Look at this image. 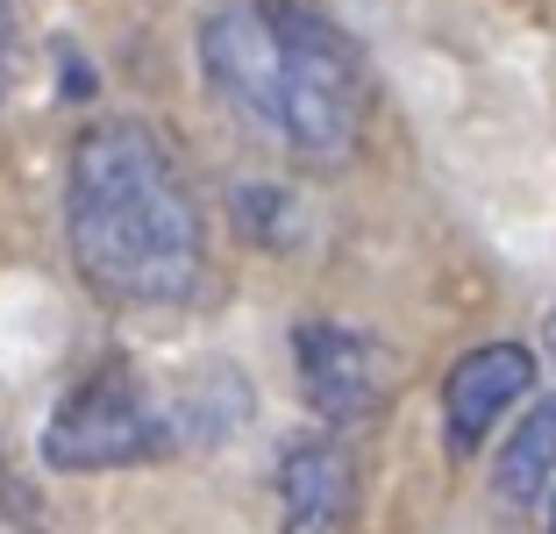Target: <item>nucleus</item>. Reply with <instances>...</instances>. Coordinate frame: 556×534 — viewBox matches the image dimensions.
Returning a JSON list of instances; mask_svg holds the SVG:
<instances>
[{"mask_svg":"<svg viewBox=\"0 0 556 534\" xmlns=\"http://www.w3.org/2000/svg\"><path fill=\"white\" fill-rule=\"evenodd\" d=\"M15 50H22V29H15V0H0V93L15 86Z\"/></svg>","mask_w":556,"mask_h":534,"instance_id":"11","label":"nucleus"},{"mask_svg":"<svg viewBox=\"0 0 556 534\" xmlns=\"http://www.w3.org/2000/svg\"><path fill=\"white\" fill-rule=\"evenodd\" d=\"M549 485H556V392L528 406L514 421V435L500 442V456H492V492L507 506H535Z\"/></svg>","mask_w":556,"mask_h":534,"instance_id":"9","label":"nucleus"},{"mask_svg":"<svg viewBox=\"0 0 556 534\" xmlns=\"http://www.w3.org/2000/svg\"><path fill=\"white\" fill-rule=\"evenodd\" d=\"M293 364H300V392H307V406L321 414L328 428L378 414V406L393 399V378H400L393 349H386L371 328H350V321H300Z\"/></svg>","mask_w":556,"mask_h":534,"instance_id":"5","label":"nucleus"},{"mask_svg":"<svg viewBox=\"0 0 556 534\" xmlns=\"http://www.w3.org/2000/svg\"><path fill=\"white\" fill-rule=\"evenodd\" d=\"M549 534H556V499H549Z\"/></svg>","mask_w":556,"mask_h":534,"instance_id":"12","label":"nucleus"},{"mask_svg":"<svg viewBox=\"0 0 556 534\" xmlns=\"http://www.w3.org/2000/svg\"><path fill=\"white\" fill-rule=\"evenodd\" d=\"M65 243L86 292L108 307L164 314L207 278V214L150 122H93L65 157Z\"/></svg>","mask_w":556,"mask_h":534,"instance_id":"1","label":"nucleus"},{"mask_svg":"<svg viewBox=\"0 0 556 534\" xmlns=\"http://www.w3.org/2000/svg\"><path fill=\"white\" fill-rule=\"evenodd\" d=\"M164 414H172V442H186V449L229 442V435H243V421H250V378L236 371L229 356H207V364H193V371L172 385Z\"/></svg>","mask_w":556,"mask_h":534,"instance_id":"8","label":"nucleus"},{"mask_svg":"<svg viewBox=\"0 0 556 534\" xmlns=\"http://www.w3.org/2000/svg\"><path fill=\"white\" fill-rule=\"evenodd\" d=\"M528 392H535V349H521V342H478L442 378V449L478 456L485 435L507 421Z\"/></svg>","mask_w":556,"mask_h":534,"instance_id":"6","label":"nucleus"},{"mask_svg":"<svg viewBox=\"0 0 556 534\" xmlns=\"http://www.w3.org/2000/svg\"><path fill=\"white\" fill-rule=\"evenodd\" d=\"M193 43L214 100L257 143H278V0H207Z\"/></svg>","mask_w":556,"mask_h":534,"instance_id":"4","label":"nucleus"},{"mask_svg":"<svg viewBox=\"0 0 556 534\" xmlns=\"http://www.w3.org/2000/svg\"><path fill=\"white\" fill-rule=\"evenodd\" d=\"M549 342H556V328H549Z\"/></svg>","mask_w":556,"mask_h":534,"instance_id":"13","label":"nucleus"},{"mask_svg":"<svg viewBox=\"0 0 556 534\" xmlns=\"http://www.w3.org/2000/svg\"><path fill=\"white\" fill-rule=\"evenodd\" d=\"M243 214H250V236L257 243H293L300 236V200L286 193V186H243Z\"/></svg>","mask_w":556,"mask_h":534,"instance_id":"10","label":"nucleus"},{"mask_svg":"<svg viewBox=\"0 0 556 534\" xmlns=\"http://www.w3.org/2000/svg\"><path fill=\"white\" fill-rule=\"evenodd\" d=\"M364 65L350 36L307 8L278 0V143L300 164H350L364 143Z\"/></svg>","mask_w":556,"mask_h":534,"instance_id":"2","label":"nucleus"},{"mask_svg":"<svg viewBox=\"0 0 556 534\" xmlns=\"http://www.w3.org/2000/svg\"><path fill=\"white\" fill-rule=\"evenodd\" d=\"M357 456L336 435H307L278 456V534H350Z\"/></svg>","mask_w":556,"mask_h":534,"instance_id":"7","label":"nucleus"},{"mask_svg":"<svg viewBox=\"0 0 556 534\" xmlns=\"http://www.w3.org/2000/svg\"><path fill=\"white\" fill-rule=\"evenodd\" d=\"M172 442V414L164 399L129 371V364H100L58 399V414L43 421V463L86 478V470H129V463H157Z\"/></svg>","mask_w":556,"mask_h":534,"instance_id":"3","label":"nucleus"}]
</instances>
